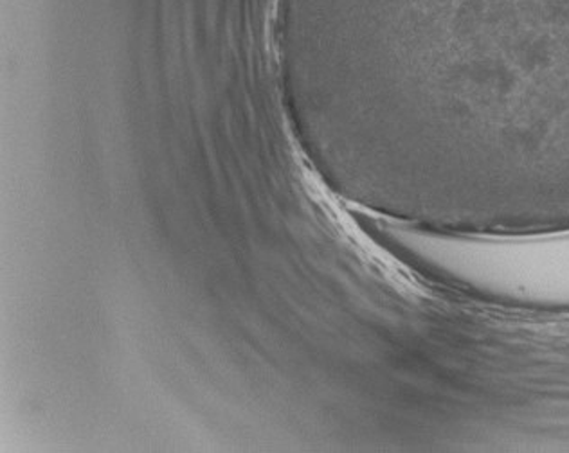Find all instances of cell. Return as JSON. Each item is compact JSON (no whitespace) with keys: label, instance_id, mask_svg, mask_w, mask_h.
Returning a JSON list of instances; mask_svg holds the SVG:
<instances>
[{"label":"cell","instance_id":"6da1fadb","mask_svg":"<svg viewBox=\"0 0 569 453\" xmlns=\"http://www.w3.org/2000/svg\"><path fill=\"white\" fill-rule=\"evenodd\" d=\"M460 270L469 289L490 298L569 308V231L475 238Z\"/></svg>","mask_w":569,"mask_h":453}]
</instances>
